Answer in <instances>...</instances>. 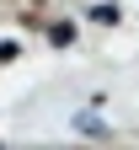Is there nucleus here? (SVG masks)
Instances as JSON below:
<instances>
[{
  "label": "nucleus",
  "instance_id": "f257e3e1",
  "mask_svg": "<svg viewBox=\"0 0 139 150\" xmlns=\"http://www.w3.org/2000/svg\"><path fill=\"white\" fill-rule=\"evenodd\" d=\"M96 107H102V102H91V107L80 112V118H75V129H80V134H107V123L96 118Z\"/></svg>",
  "mask_w": 139,
  "mask_h": 150
},
{
  "label": "nucleus",
  "instance_id": "7ed1b4c3",
  "mask_svg": "<svg viewBox=\"0 0 139 150\" xmlns=\"http://www.w3.org/2000/svg\"><path fill=\"white\" fill-rule=\"evenodd\" d=\"M70 38H75V27H64V22H59V27H48V43H54V48H64Z\"/></svg>",
  "mask_w": 139,
  "mask_h": 150
},
{
  "label": "nucleus",
  "instance_id": "f03ea898",
  "mask_svg": "<svg viewBox=\"0 0 139 150\" xmlns=\"http://www.w3.org/2000/svg\"><path fill=\"white\" fill-rule=\"evenodd\" d=\"M91 22H102V27H112V22H123V11H118V6H91Z\"/></svg>",
  "mask_w": 139,
  "mask_h": 150
}]
</instances>
